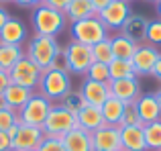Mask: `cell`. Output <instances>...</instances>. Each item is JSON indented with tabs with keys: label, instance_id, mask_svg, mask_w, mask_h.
I'll return each mask as SVG.
<instances>
[{
	"label": "cell",
	"instance_id": "7a4b0ae2",
	"mask_svg": "<svg viewBox=\"0 0 161 151\" xmlns=\"http://www.w3.org/2000/svg\"><path fill=\"white\" fill-rule=\"evenodd\" d=\"M57 51H59V43H57L55 37L37 35L35 33V35L29 39V43H27L25 55H27L35 65H39L41 70H49Z\"/></svg>",
	"mask_w": 161,
	"mask_h": 151
},
{
	"label": "cell",
	"instance_id": "4316f807",
	"mask_svg": "<svg viewBox=\"0 0 161 151\" xmlns=\"http://www.w3.org/2000/svg\"><path fill=\"white\" fill-rule=\"evenodd\" d=\"M143 133H145L147 149H151V151H161V119L155 120V123L143 125Z\"/></svg>",
	"mask_w": 161,
	"mask_h": 151
},
{
	"label": "cell",
	"instance_id": "484cf974",
	"mask_svg": "<svg viewBox=\"0 0 161 151\" xmlns=\"http://www.w3.org/2000/svg\"><path fill=\"white\" fill-rule=\"evenodd\" d=\"M110 80H122V78H135V68L130 59H112L108 64Z\"/></svg>",
	"mask_w": 161,
	"mask_h": 151
},
{
	"label": "cell",
	"instance_id": "ac0fdd59",
	"mask_svg": "<svg viewBox=\"0 0 161 151\" xmlns=\"http://www.w3.org/2000/svg\"><path fill=\"white\" fill-rule=\"evenodd\" d=\"M120 147L125 151H147L143 125L120 127Z\"/></svg>",
	"mask_w": 161,
	"mask_h": 151
},
{
	"label": "cell",
	"instance_id": "d4e9b609",
	"mask_svg": "<svg viewBox=\"0 0 161 151\" xmlns=\"http://www.w3.org/2000/svg\"><path fill=\"white\" fill-rule=\"evenodd\" d=\"M25 57V49L23 45H8V43H0V70L10 72L16 65V61Z\"/></svg>",
	"mask_w": 161,
	"mask_h": 151
},
{
	"label": "cell",
	"instance_id": "52a82bcc",
	"mask_svg": "<svg viewBox=\"0 0 161 151\" xmlns=\"http://www.w3.org/2000/svg\"><path fill=\"white\" fill-rule=\"evenodd\" d=\"M67 51V64H69V74H78V76H86V72L90 70V65L94 64V55H92V47L90 45L78 43L71 39L65 45Z\"/></svg>",
	"mask_w": 161,
	"mask_h": 151
},
{
	"label": "cell",
	"instance_id": "8d00e7d4",
	"mask_svg": "<svg viewBox=\"0 0 161 151\" xmlns=\"http://www.w3.org/2000/svg\"><path fill=\"white\" fill-rule=\"evenodd\" d=\"M0 151H12V139L6 131H0Z\"/></svg>",
	"mask_w": 161,
	"mask_h": 151
},
{
	"label": "cell",
	"instance_id": "c3c4849f",
	"mask_svg": "<svg viewBox=\"0 0 161 151\" xmlns=\"http://www.w3.org/2000/svg\"><path fill=\"white\" fill-rule=\"evenodd\" d=\"M27 151H37V149H27Z\"/></svg>",
	"mask_w": 161,
	"mask_h": 151
},
{
	"label": "cell",
	"instance_id": "8fae6325",
	"mask_svg": "<svg viewBox=\"0 0 161 151\" xmlns=\"http://www.w3.org/2000/svg\"><path fill=\"white\" fill-rule=\"evenodd\" d=\"M92 147L94 151H118L120 147V127L102 125L92 131Z\"/></svg>",
	"mask_w": 161,
	"mask_h": 151
},
{
	"label": "cell",
	"instance_id": "7402d4cb",
	"mask_svg": "<svg viewBox=\"0 0 161 151\" xmlns=\"http://www.w3.org/2000/svg\"><path fill=\"white\" fill-rule=\"evenodd\" d=\"M104 116V125H112V127H120V120H122V112H125V102L114 96H108L106 102L100 106Z\"/></svg>",
	"mask_w": 161,
	"mask_h": 151
},
{
	"label": "cell",
	"instance_id": "603a6c76",
	"mask_svg": "<svg viewBox=\"0 0 161 151\" xmlns=\"http://www.w3.org/2000/svg\"><path fill=\"white\" fill-rule=\"evenodd\" d=\"M110 47H112L114 59H133V55H135L139 45L135 43V41H130L129 37L118 33V35L110 37Z\"/></svg>",
	"mask_w": 161,
	"mask_h": 151
},
{
	"label": "cell",
	"instance_id": "4fadbf2b",
	"mask_svg": "<svg viewBox=\"0 0 161 151\" xmlns=\"http://www.w3.org/2000/svg\"><path fill=\"white\" fill-rule=\"evenodd\" d=\"M110 88V96L122 100L125 104L135 102V100L141 96V84H139V78H122V80H110L108 82Z\"/></svg>",
	"mask_w": 161,
	"mask_h": 151
},
{
	"label": "cell",
	"instance_id": "2e32d148",
	"mask_svg": "<svg viewBox=\"0 0 161 151\" xmlns=\"http://www.w3.org/2000/svg\"><path fill=\"white\" fill-rule=\"evenodd\" d=\"M135 106H137V112H139V116H141L143 125L155 123V120L161 119V106H159L155 94H141L135 100Z\"/></svg>",
	"mask_w": 161,
	"mask_h": 151
},
{
	"label": "cell",
	"instance_id": "3957f363",
	"mask_svg": "<svg viewBox=\"0 0 161 151\" xmlns=\"http://www.w3.org/2000/svg\"><path fill=\"white\" fill-rule=\"evenodd\" d=\"M69 33H71V39L74 41L84 43V45H90V47L110 37L108 35L110 31L102 25V20H100L98 16H90V19H82V20L71 23Z\"/></svg>",
	"mask_w": 161,
	"mask_h": 151
},
{
	"label": "cell",
	"instance_id": "b9f144b4",
	"mask_svg": "<svg viewBox=\"0 0 161 151\" xmlns=\"http://www.w3.org/2000/svg\"><path fill=\"white\" fill-rule=\"evenodd\" d=\"M151 76H153L157 82H161V53H159V59H157V64H155V68H153V72H151Z\"/></svg>",
	"mask_w": 161,
	"mask_h": 151
},
{
	"label": "cell",
	"instance_id": "e575fe53",
	"mask_svg": "<svg viewBox=\"0 0 161 151\" xmlns=\"http://www.w3.org/2000/svg\"><path fill=\"white\" fill-rule=\"evenodd\" d=\"M51 70H59V72H69V64H67V51L65 47H59L51 61Z\"/></svg>",
	"mask_w": 161,
	"mask_h": 151
},
{
	"label": "cell",
	"instance_id": "ffe728a7",
	"mask_svg": "<svg viewBox=\"0 0 161 151\" xmlns=\"http://www.w3.org/2000/svg\"><path fill=\"white\" fill-rule=\"evenodd\" d=\"M78 119V127L84 129V131H96L104 125V116H102V110L100 106H92V104H86L82 110L75 115Z\"/></svg>",
	"mask_w": 161,
	"mask_h": 151
},
{
	"label": "cell",
	"instance_id": "7dc6e473",
	"mask_svg": "<svg viewBox=\"0 0 161 151\" xmlns=\"http://www.w3.org/2000/svg\"><path fill=\"white\" fill-rule=\"evenodd\" d=\"M145 2H157V0H145Z\"/></svg>",
	"mask_w": 161,
	"mask_h": 151
},
{
	"label": "cell",
	"instance_id": "ba28073f",
	"mask_svg": "<svg viewBox=\"0 0 161 151\" xmlns=\"http://www.w3.org/2000/svg\"><path fill=\"white\" fill-rule=\"evenodd\" d=\"M8 74H10V82L12 84H19V86L35 90V88L39 86V80H41L43 70H41L39 65H35L27 55H25V57H20V59L16 61V65Z\"/></svg>",
	"mask_w": 161,
	"mask_h": 151
},
{
	"label": "cell",
	"instance_id": "f35d334b",
	"mask_svg": "<svg viewBox=\"0 0 161 151\" xmlns=\"http://www.w3.org/2000/svg\"><path fill=\"white\" fill-rule=\"evenodd\" d=\"M14 4L19 6H25V8H37L39 4H43V0H12Z\"/></svg>",
	"mask_w": 161,
	"mask_h": 151
},
{
	"label": "cell",
	"instance_id": "44dd1931",
	"mask_svg": "<svg viewBox=\"0 0 161 151\" xmlns=\"http://www.w3.org/2000/svg\"><path fill=\"white\" fill-rule=\"evenodd\" d=\"M35 94V90L31 88H25V86H19V84H10V86L4 90V100H6V106L12 108V110L19 112L25 104L29 102V98Z\"/></svg>",
	"mask_w": 161,
	"mask_h": 151
},
{
	"label": "cell",
	"instance_id": "83f0119b",
	"mask_svg": "<svg viewBox=\"0 0 161 151\" xmlns=\"http://www.w3.org/2000/svg\"><path fill=\"white\" fill-rule=\"evenodd\" d=\"M59 104H61V106H65L69 112L78 115V112L82 110V108L86 106L88 102L84 100V96H82V92H80V90H69L61 100H59Z\"/></svg>",
	"mask_w": 161,
	"mask_h": 151
},
{
	"label": "cell",
	"instance_id": "d590c367",
	"mask_svg": "<svg viewBox=\"0 0 161 151\" xmlns=\"http://www.w3.org/2000/svg\"><path fill=\"white\" fill-rule=\"evenodd\" d=\"M43 4H45V6H49V8H55V10L65 12V8H67V4H69V0H43Z\"/></svg>",
	"mask_w": 161,
	"mask_h": 151
},
{
	"label": "cell",
	"instance_id": "ab89813d",
	"mask_svg": "<svg viewBox=\"0 0 161 151\" xmlns=\"http://www.w3.org/2000/svg\"><path fill=\"white\" fill-rule=\"evenodd\" d=\"M92 2V6H94V10H96V14H98L100 10H102V8H106L110 2H112V0H90Z\"/></svg>",
	"mask_w": 161,
	"mask_h": 151
},
{
	"label": "cell",
	"instance_id": "5b68a950",
	"mask_svg": "<svg viewBox=\"0 0 161 151\" xmlns=\"http://www.w3.org/2000/svg\"><path fill=\"white\" fill-rule=\"evenodd\" d=\"M78 127V119H75L74 112H69L65 106H61L59 102L51 104V110H49L47 119L43 123V133L51 137H63L65 133L74 131Z\"/></svg>",
	"mask_w": 161,
	"mask_h": 151
},
{
	"label": "cell",
	"instance_id": "1f68e13d",
	"mask_svg": "<svg viewBox=\"0 0 161 151\" xmlns=\"http://www.w3.org/2000/svg\"><path fill=\"white\" fill-rule=\"evenodd\" d=\"M133 125H143V123H141V116H139V112H137L135 102H129V104H125L120 127H133Z\"/></svg>",
	"mask_w": 161,
	"mask_h": 151
},
{
	"label": "cell",
	"instance_id": "9c48e42d",
	"mask_svg": "<svg viewBox=\"0 0 161 151\" xmlns=\"http://www.w3.org/2000/svg\"><path fill=\"white\" fill-rule=\"evenodd\" d=\"M133 14L130 12V4L126 0H112L106 8L98 12V19L102 20V25L108 31H120V27L125 25V20Z\"/></svg>",
	"mask_w": 161,
	"mask_h": 151
},
{
	"label": "cell",
	"instance_id": "74e56055",
	"mask_svg": "<svg viewBox=\"0 0 161 151\" xmlns=\"http://www.w3.org/2000/svg\"><path fill=\"white\" fill-rule=\"evenodd\" d=\"M10 74L4 72V70H0V94H4V90H6L8 86H10Z\"/></svg>",
	"mask_w": 161,
	"mask_h": 151
},
{
	"label": "cell",
	"instance_id": "d6a6232c",
	"mask_svg": "<svg viewBox=\"0 0 161 151\" xmlns=\"http://www.w3.org/2000/svg\"><path fill=\"white\" fill-rule=\"evenodd\" d=\"M16 123H20V116H19L16 110H12V108H8V106L0 110V131H8V129Z\"/></svg>",
	"mask_w": 161,
	"mask_h": 151
},
{
	"label": "cell",
	"instance_id": "836d02e7",
	"mask_svg": "<svg viewBox=\"0 0 161 151\" xmlns=\"http://www.w3.org/2000/svg\"><path fill=\"white\" fill-rule=\"evenodd\" d=\"M37 151H65L63 147V141L61 137H51V135H45L43 141L39 143Z\"/></svg>",
	"mask_w": 161,
	"mask_h": 151
},
{
	"label": "cell",
	"instance_id": "60d3db41",
	"mask_svg": "<svg viewBox=\"0 0 161 151\" xmlns=\"http://www.w3.org/2000/svg\"><path fill=\"white\" fill-rule=\"evenodd\" d=\"M8 19H10V14H8V10H6V8L2 6V4H0V31H2V27L6 25V20H8Z\"/></svg>",
	"mask_w": 161,
	"mask_h": 151
},
{
	"label": "cell",
	"instance_id": "277c9868",
	"mask_svg": "<svg viewBox=\"0 0 161 151\" xmlns=\"http://www.w3.org/2000/svg\"><path fill=\"white\" fill-rule=\"evenodd\" d=\"M37 88H39V94H43L51 102L61 100L71 90V76L69 72H59V70H51V68L43 70Z\"/></svg>",
	"mask_w": 161,
	"mask_h": 151
},
{
	"label": "cell",
	"instance_id": "7bdbcfd3",
	"mask_svg": "<svg viewBox=\"0 0 161 151\" xmlns=\"http://www.w3.org/2000/svg\"><path fill=\"white\" fill-rule=\"evenodd\" d=\"M2 108H6V100H4V96L0 94V110H2Z\"/></svg>",
	"mask_w": 161,
	"mask_h": 151
},
{
	"label": "cell",
	"instance_id": "d6986e66",
	"mask_svg": "<svg viewBox=\"0 0 161 151\" xmlns=\"http://www.w3.org/2000/svg\"><path fill=\"white\" fill-rule=\"evenodd\" d=\"M61 141H63L65 151H94V147H92V133L84 131L80 127H75L74 131L65 133L61 137Z\"/></svg>",
	"mask_w": 161,
	"mask_h": 151
},
{
	"label": "cell",
	"instance_id": "f6af8a7d",
	"mask_svg": "<svg viewBox=\"0 0 161 151\" xmlns=\"http://www.w3.org/2000/svg\"><path fill=\"white\" fill-rule=\"evenodd\" d=\"M155 4H157V14H159V19H161V0H157Z\"/></svg>",
	"mask_w": 161,
	"mask_h": 151
},
{
	"label": "cell",
	"instance_id": "9a60e30c",
	"mask_svg": "<svg viewBox=\"0 0 161 151\" xmlns=\"http://www.w3.org/2000/svg\"><path fill=\"white\" fill-rule=\"evenodd\" d=\"M80 92H82L84 100L92 106H102L106 102V98L110 96V88L108 84L104 82H94V80H84L82 86H80Z\"/></svg>",
	"mask_w": 161,
	"mask_h": 151
},
{
	"label": "cell",
	"instance_id": "4dcf8cb0",
	"mask_svg": "<svg viewBox=\"0 0 161 151\" xmlns=\"http://www.w3.org/2000/svg\"><path fill=\"white\" fill-rule=\"evenodd\" d=\"M145 43L153 45V47H161V19L149 20V27H147V41Z\"/></svg>",
	"mask_w": 161,
	"mask_h": 151
},
{
	"label": "cell",
	"instance_id": "30bf717a",
	"mask_svg": "<svg viewBox=\"0 0 161 151\" xmlns=\"http://www.w3.org/2000/svg\"><path fill=\"white\" fill-rule=\"evenodd\" d=\"M45 133L41 127H33V125L20 123L16 127V133L10 137L12 139V151H27V149H37L39 143L43 141Z\"/></svg>",
	"mask_w": 161,
	"mask_h": 151
},
{
	"label": "cell",
	"instance_id": "f907efd6",
	"mask_svg": "<svg viewBox=\"0 0 161 151\" xmlns=\"http://www.w3.org/2000/svg\"><path fill=\"white\" fill-rule=\"evenodd\" d=\"M126 2H130V0H126Z\"/></svg>",
	"mask_w": 161,
	"mask_h": 151
},
{
	"label": "cell",
	"instance_id": "681fc988",
	"mask_svg": "<svg viewBox=\"0 0 161 151\" xmlns=\"http://www.w3.org/2000/svg\"><path fill=\"white\" fill-rule=\"evenodd\" d=\"M118 151H125V149H118Z\"/></svg>",
	"mask_w": 161,
	"mask_h": 151
},
{
	"label": "cell",
	"instance_id": "8992f818",
	"mask_svg": "<svg viewBox=\"0 0 161 151\" xmlns=\"http://www.w3.org/2000/svg\"><path fill=\"white\" fill-rule=\"evenodd\" d=\"M51 104H53V102H51L49 98H45L43 94L35 92V94L29 98V102L19 110L20 123L33 125V127H43L45 119H47L49 110H51Z\"/></svg>",
	"mask_w": 161,
	"mask_h": 151
},
{
	"label": "cell",
	"instance_id": "f1b7e54d",
	"mask_svg": "<svg viewBox=\"0 0 161 151\" xmlns=\"http://www.w3.org/2000/svg\"><path fill=\"white\" fill-rule=\"evenodd\" d=\"M92 55H94V61H100V64H106V65L114 59L112 47H110V37L96 45H92Z\"/></svg>",
	"mask_w": 161,
	"mask_h": 151
},
{
	"label": "cell",
	"instance_id": "ee69618b",
	"mask_svg": "<svg viewBox=\"0 0 161 151\" xmlns=\"http://www.w3.org/2000/svg\"><path fill=\"white\" fill-rule=\"evenodd\" d=\"M155 96H157V102H159V106H161V88H159L157 92H155Z\"/></svg>",
	"mask_w": 161,
	"mask_h": 151
},
{
	"label": "cell",
	"instance_id": "f546056e",
	"mask_svg": "<svg viewBox=\"0 0 161 151\" xmlns=\"http://www.w3.org/2000/svg\"><path fill=\"white\" fill-rule=\"evenodd\" d=\"M86 78H88V80H94V82H104V84H108V82H110L108 65H106V64H100V61H94V64L90 65V70L86 72Z\"/></svg>",
	"mask_w": 161,
	"mask_h": 151
},
{
	"label": "cell",
	"instance_id": "7c38bea8",
	"mask_svg": "<svg viewBox=\"0 0 161 151\" xmlns=\"http://www.w3.org/2000/svg\"><path fill=\"white\" fill-rule=\"evenodd\" d=\"M157 59H159V49L157 47H153V45H149V43L139 45L137 51H135V55H133V59H130L137 78L139 76H151Z\"/></svg>",
	"mask_w": 161,
	"mask_h": 151
},
{
	"label": "cell",
	"instance_id": "bcb514c9",
	"mask_svg": "<svg viewBox=\"0 0 161 151\" xmlns=\"http://www.w3.org/2000/svg\"><path fill=\"white\" fill-rule=\"evenodd\" d=\"M4 2H12V0H0V4H4Z\"/></svg>",
	"mask_w": 161,
	"mask_h": 151
},
{
	"label": "cell",
	"instance_id": "cb8c5ba5",
	"mask_svg": "<svg viewBox=\"0 0 161 151\" xmlns=\"http://www.w3.org/2000/svg\"><path fill=\"white\" fill-rule=\"evenodd\" d=\"M63 14L67 16V20L75 23V20L96 16V10H94V6H92L90 0H69V4H67V8H65Z\"/></svg>",
	"mask_w": 161,
	"mask_h": 151
},
{
	"label": "cell",
	"instance_id": "5bb4252c",
	"mask_svg": "<svg viewBox=\"0 0 161 151\" xmlns=\"http://www.w3.org/2000/svg\"><path fill=\"white\" fill-rule=\"evenodd\" d=\"M147 27H149V19L143 14H130L125 20V25L120 27V35L129 37L130 41H135L137 45L147 41Z\"/></svg>",
	"mask_w": 161,
	"mask_h": 151
},
{
	"label": "cell",
	"instance_id": "e0dca14e",
	"mask_svg": "<svg viewBox=\"0 0 161 151\" xmlns=\"http://www.w3.org/2000/svg\"><path fill=\"white\" fill-rule=\"evenodd\" d=\"M29 37V31L25 27V23L20 19H10L6 20V25L0 31V43H8V45H23Z\"/></svg>",
	"mask_w": 161,
	"mask_h": 151
},
{
	"label": "cell",
	"instance_id": "6da1fadb",
	"mask_svg": "<svg viewBox=\"0 0 161 151\" xmlns=\"http://www.w3.org/2000/svg\"><path fill=\"white\" fill-rule=\"evenodd\" d=\"M31 20L37 35H47V37H57L67 25V16L61 10L49 8L45 4H39L37 8H33Z\"/></svg>",
	"mask_w": 161,
	"mask_h": 151
}]
</instances>
